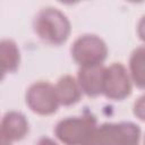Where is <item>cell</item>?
<instances>
[{
  "mask_svg": "<svg viewBox=\"0 0 145 145\" xmlns=\"http://www.w3.org/2000/svg\"><path fill=\"white\" fill-rule=\"evenodd\" d=\"M25 101L27 106L40 116L53 114L60 105L56 86L45 80L33 83L26 91Z\"/></svg>",
  "mask_w": 145,
  "mask_h": 145,
  "instance_id": "5",
  "label": "cell"
},
{
  "mask_svg": "<svg viewBox=\"0 0 145 145\" xmlns=\"http://www.w3.org/2000/svg\"><path fill=\"white\" fill-rule=\"evenodd\" d=\"M36 145H59V144H58L57 142H54L52 138L46 137V136H43V137H41V138L37 140Z\"/></svg>",
  "mask_w": 145,
  "mask_h": 145,
  "instance_id": "14",
  "label": "cell"
},
{
  "mask_svg": "<svg viewBox=\"0 0 145 145\" xmlns=\"http://www.w3.org/2000/svg\"><path fill=\"white\" fill-rule=\"evenodd\" d=\"M33 29L41 41L50 45L63 44L71 32L66 14L54 7L42 8L33 19Z\"/></svg>",
  "mask_w": 145,
  "mask_h": 145,
  "instance_id": "1",
  "label": "cell"
},
{
  "mask_svg": "<svg viewBox=\"0 0 145 145\" xmlns=\"http://www.w3.org/2000/svg\"><path fill=\"white\" fill-rule=\"evenodd\" d=\"M133 113L137 119L145 121V94H143L135 101L133 106Z\"/></svg>",
  "mask_w": 145,
  "mask_h": 145,
  "instance_id": "12",
  "label": "cell"
},
{
  "mask_svg": "<svg viewBox=\"0 0 145 145\" xmlns=\"http://www.w3.org/2000/svg\"><path fill=\"white\" fill-rule=\"evenodd\" d=\"M140 127L131 121L104 122L95 128L86 145H138Z\"/></svg>",
  "mask_w": 145,
  "mask_h": 145,
  "instance_id": "2",
  "label": "cell"
},
{
  "mask_svg": "<svg viewBox=\"0 0 145 145\" xmlns=\"http://www.w3.org/2000/svg\"><path fill=\"white\" fill-rule=\"evenodd\" d=\"M144 145H145V137H144Z\"/></svg>",
  "mask_w": 145,
  "mask_h": 145,
  "instance_id": "15",
  "label": "cell"
},
{
  "mask_svg": "<svg viewBox=\"0 0 145 145\" xmlns=\"http://www.w3.org/2000/svg\"><path fill=\"white\" fill-rule=\"evenodd\" d=\"M96 127L97 120L95 116L84 113L58 121L54 127V135L65 145H86Z\"/></svg>",
  "mask_w": 145,
  "mask_h": 145,
  "instance_id": "3",
  "label": "cell"
},
{
  "mask_svg": "<svg viewBox=\"0 0 145 145\" xmlns=\"http://www.w3.org/2000/svg\"><path fill=\"white\" fill-rule=\"evenodd\" d=\"M133 91V80L126 69L120 62H113L105 67L103 95L113 101H122L127 99Z\"/></svg>",
  "mask_w": 145,
  "mask_h": 145,
  "instance_id": "6",
  "label": "cell"
},
{
  "mask_svg": "<svg viewBox=\"0 0 145 145\" xmlns=\"http://www.w3.org/2000/svg\"><path fill=\"white\" fill-rule=\"evenodd\" d=\"M129 75L138 88L145 89V45L133 50L129 58Z\"/></svg>",
  "mask_w": 145,
  "mask_h": 145,
  "instance_id": "11",
  "label": "cell"
},
{
  "mask_svg": "<svg viewBox=\"0 0 145 145\" xmlns=\"http://www.w3.org/2000/svg\"><path fill=\"white\" fill-rule=\"evenodd\" d=\"M29 133V123L24 113L19 111H8L3 114L0 126L1 144L11 145L12 142L24 139Z\"/></svg>",
  "mask_w": 145,
  "mask_h": 145,
  "instance_id": "7",
  "label": "cell"
},
{
  "mask_svg": "<svg viewBox=\"0 0 145 145\" xmlns=\"http://www.w3.org/2000/svg\"><path fill=\"white\" fill-rule=\"evenodd\" d=\"M137 35L138 37L145 42V15L140 17V19L138 20V24H137Z\"/></svg>",
  "mask_w": 145,
  "mask_h": 145,
  "instance_id": "13",
  "label": "cell"
},
{
  "mask_svg": "<svg viewBox=\"0 0 145 145\" xmlns=\"http://www.w3.org/2000/svg\"><path fill=\"white\" fill-rule=\"evenodd\" d=\"M0 58L3 76L17 71L20 63V51L17 43L11 39H2L0 42Z\"/></svg>",
  "mask_w": 145,
  "mask_h": 145,
  "instance_id": "10",
  "label": "cell"
},
{
  "mask_svg": "<svg viewBox=\"0 0 145 145\" xmlns=\"http://www.w3.org/2000/svg\"><path fill=\"white\" fill-rule=\"evenodd\" d=\"M56 89L60 105L63 106H70L78 103L83 94L77 79L71 75L61 76L56 84Z\"/></svg>",
  "mask_w": 145,
  "mask_h": 145,
  "instance_id": "9",
  "label": "cell"
},
{
  "mask_svg": "<svg viewBox=\"0 0 145 145\" xmlns=\"http://www.w3.org/2000/svg\"><path fill=\"white\" fill-rule=\"evenodd\" d=\"M105 67H80L77 72V82L82 92L88 97H96L103 94Z\"/></svg>",
  "mask_w": 145,
  "mask_h": 145,
  "instance_id": "8",
  "label": "cell"
},
{
  "mask_svg": "<svg viewBox=\"0 0 145 145\" xmlns=\"http://www.w3.org/2000/svg\"><path fill=\"white\" fill-rule=\"evenodd\" d=\"M108 52L106 43L95 34H83L78 36L70 48L71 58L79 67L103 65Z\"/></svg>",
  "mask_w": 145,
  "mask_h": 145,
  "instance_id": "4",
  "label": "cell"
}]
</instances>
